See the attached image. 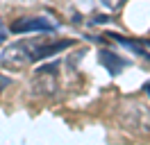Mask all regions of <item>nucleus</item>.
<instances>
[{"label": "nucleus", "instance_id": "f257e3e1", "mask_svg": "<svg viewBox=\"0 0 150 145\" xmlns=\"http://www.w3.org/2000/svg\"><path fill=\"white\" fill-rule=\"evenodd\" d=\"M71 45H73L71 39H62V41H46L43 36L41 39H23V41L7 45L0 52V66L7 70H23L30 63L41 61V59H46L55 52H62Z\"/></svg>", "mask_w": 150, "mask_h": 145}, {"label": "nucleus", "instance_id": "f03ea898", "mask_svg": "<svg viewBox=\"0 0 150 145\" xmlns=\"http://www.w3.org/2000/svg\"><path fill=\"white\" fill-rule=\"evenodd\" d=\"M57 77H59V61L50 63V66H41L32 80L34 93L37 95H52L57 91Z\"/></svg>", "mask_w": 150, "mask_h": 145}, {"label": "nucleus", "instance_id": "7ed1b4c3", "mask_svg": "<svg viewBox=\"0 0 150 145\" xmlns=\"http://www.w3.org/2000/svg\"><path fill=\"white\" fill-rule=\"evenodd\" d=\"M14 34H25V32H43V34H50L57 30V23H52L48 16H25L14 20L9 27Z\"/></svg>", "mask_w": 150, "mask_h": 145}, {"label": "nucleus", "instance_id": "20e7f679", "mask_svg": "<svg viewBox=\"0 0 150 145\" xmlns=\"http://www.w3.org/2000/svg\"><path fill=\"white\" fill-rule=\"evenodd\" d=\"M100 63H103L112 75H118V72L127 66V61H125L123 57H118L116 52H112V50H100Z\"/></svg>", "mask_w": 150, "mask_h": 145}, {"label": "nucleus", "instance_id": "39448f33", "mask_svg": "<svg viewBox=\"0 0 150 145\" xmlns=\"http://www.w3.org/2000/svg\"><path fill=\"white\" fill-rule=\"evenodd\" d=\"M125 2H127V0H100V5L107 7V9H112V11H114V9H121Z\"/></svg>", "mask_w": 150, "mask_h": 145}, {"label": "nucleus", "instance_id": "423d86ee", "mask_svg": "<svg viewBox=\"0 0 150 145\" xmlns=\"http://www.w3.org/2000/svg\"><path fill=\"white\" fill-rule=\"evenodd\" d=\"M5 39H7V30H5V25L0 23V45L5 43Z\"/></svg>", "mask_w": 150, "mask_h": 145}, {"label": "nucleus", "instance_id": "0eeeda50", "mask_svg": "<svg viewBox=\"0 0 150 145\" xmlns=\"http://www.w3.org/2000/svg\"><path fill=\"white\" fill-rule=\"evenodd\" d=\"M146 91H148V93H150V84H146Z\"/></svg>", "mask_w": 150, "mask_h": 145}]
</instances>
